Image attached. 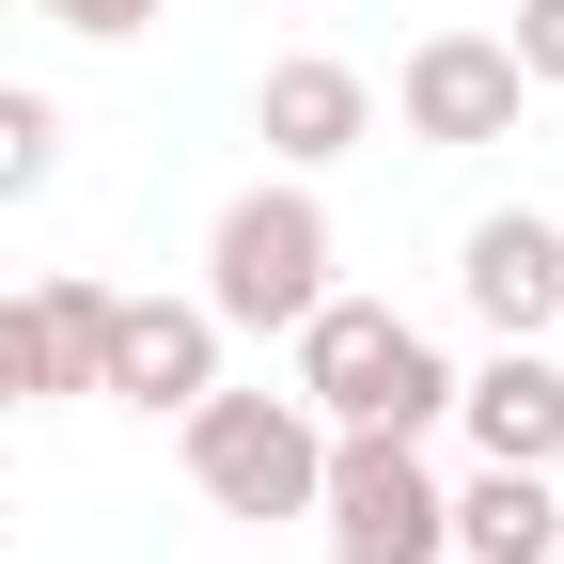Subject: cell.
Wrapping results in <instances>:
<instances>
[{
	"mask_svg": "<svg viewBox=\"0 0 564 564\" xmlns=\"http://www.w3.org/2000/svg\"><path fill=\"white\" fill-rule=\"evenodd\" d=\"M282 345H299V408H314V423H392V440H423V423L455 408V361H440L392 299H345V282H329Z\"/></svg>",
	"mask_w": 564,
	"mask_h": 564,
	"instance_id": "6da1fadb",
	"label": "cell"
},
{
	"mask_svg": "<svg viewBox=\"0 0 564 564\" xmlns=\"http://www.w3.org/2000/svg\"><path fill=\"white\" fill-rule=\"evenodd\" d=\"M188 486L220 518H314V470H329V423L299 392H236V377H204L188 408Z\"/></svg>",
	"mask_w": 564,
	"mask_h": 564,
	"instance_id": "7a4b0ae2",
	"label": "cell"
},
{
	"mask_svg": "<svg viewBox=\"0 0 564 564\" xmlns=\"http://www.w3.org/2000/svg\"><path fill=\"white\" fill-rule=\"evenodd\" d=\"M314 299H329V204H314V173L236 188L220 236H204V314L220 329H299Z\"/></svg>",
	"mask_w": 564,
	"mask_h": 564,
	"instance_id": "3957f363",
	"label": "cell"
},
{
	"mask_svg": "<svg viewBox=\"0 0 564 564\" xmlns=\"http://www.w3.org/2000/svg\"><path fill=\"white\" fill-rule=\"evenodd\" d=\"M440 502H455V486L423 470V440H392V423H329V470H314L329 564H440V549H455Z\"/></svg>",
	"mask_w": 564,
	"mask_h": 564,
	"instance_id": "277c9868",
	"label": "cell"
},
{
	"mask_svg": "<svg viewBox=\"0 0 564 564\" xmlns=\"http://www.w3.org/2000/svg\"><path fill=\"white\" fill-rule=\"evenodd\" d=\"M392 110H408V141L470 158V141H518L533 79H518V47H502V32H423V47L392 63Z\"/></svg>",
	"mask_w": 564,
	"mask_h": 564,
	"instance_id": "5b68a950",
	"label": "cell"
},
{
	"mask_svg": "<svg viewBox=\"0 0 564 564\" xmlns=\"http://www.w3.org/2000/svg\"><path fill=\"white\" fill-rule=\"evenodd\" d=\"M204 377H220V314L204 299H110V345H95V392L110 408H188Z\"/></svg>",
	"mask_w": 564,
	"mask_h": 564,
	"instance_id": "8992f818",
	"label": "cell"
},
{
	"mask_svg": "<svg viewBox=\"0 0 564 564\" xmlns=\"http://www.w3.org/2000/svg\"><path fill=\"white\" fill-rule=\"evenodd\" d=\"M251 141H267V158L282 173H329V158H361V141H377V79H361V63H267V95H251Z\"/></svg>",
	"mask_w": 564,
	"mask_h": 564,
	"instance_id": "52a82bcc",
	"label": "cell"
},
{
	"mask_svg": "<svg viewBox=\"0 0 564 564\" xmlns=\"http://www.w3.org/2000/svg\"><path fill=\"white\" fill-rule=\"evenodd\" d=\"M455 282H470V314L502 329V345H533V329H564V220H533V204H502V220H470V251H455Z\"/></svg>",
	"mask_w": 564,
	"mask_h": 564,
	"instance_id": "ba28073f",
	"label": "cell"
},
{
	"mask_svg": "<svg viewBox=\"0 0 564 564\" xmlns=\"http://www.w3.org/2000/svg\"><path fill=\"white\" fill-rule=\"evenodd\" d=\"M440 423H470V455L549 470V455H564V377L533 361V345H486V377H455V408H440Z\"/></svg>",
	"mask_w": 564,
	"mask_h": 564,
	"instance_id": "9c48e42d",
	"label": "cell"
},
{
	"mask_svg": "<svg viewBox=\"0 0 564 564\" xmlns=\"http://www.w3.org/2000/svg\"><path fill=\"white\" fill-rule=\"evenodd\" d=\"M440 533H455V564H549L564 549V486L518 470V455H486L455 502H440Z\"/></svg>",
	"mask_w": 564,
	"mask_h": 564,
	"instance_id": "30bf717a",
	"label": "cell"
},
{
	"mask_svg": "<svg viewBox=\"0 0 564 564\" xmlns=\"http://www.w3.org/2000/svg\"><path fill=\"white\" fill-rule=\"evenodd\" d=\"M32 361H47V392H95V345H110V282H32Z\"/></svg>",
	"mask_w": 564,
	"mask_h": 564,
	"instance_id": "8fae6325",
	"label": "cell"
},
{
	"mask_svg": "<svg viewBox=\"0 0 564 564\" xmlns=\"http://www.w3.org/2000/svg\"><path fill=\"white\" fill-rule=\"evenodd\" d=\"M47 173H63V110H47L32 79H0V204H32Z\"/></svg>",
	"mask_w": 564,
	"mask_h": 564,
	"instance_id": "7c38bea8",
	"label": "cell"
},
{
	"mask_svg": "<svg viewBox=\"0 0 564 564\" xmlns=\"http://www.w3.org/2000/svg\"><path fill=\"white\" fill-rule=\"evenodd\" d=\"M502 47H518V79H533V95H564V0H518V32H502Z\"/></svg>",
	"mask_w": 564,
	"mask_h": 564,
	"instance_id": "4fadbf2b",
	"label": "cell"
},
{
	"mask_svg": "<svg viewBox=\"0 0 564 564\" xmlns=\"http://www.w3.org/2000/svg\"><path fill=\"white\" fill-rule=\"evenodd\" d=\"M47 17H63V32H95V47H126V32H158L173 0H47Z\"/></svg>",
	"mask_w": 564,
	"mask_h": 564,
	"instance_id": "5bb4252c",
	"label": "cell"
},
{
	"mask_svg": "<svg viewBox=\"0 0 564 564\" xmlns=\"http://www.w3.org/2000/svg\"><path fill=\"white\" fill-rule=\"evenodd\" d=\"M32 392H47V361H32V314H17V299H0V423H17Z\"/></svg>",
	"mask_w": 564,
	"mask_h": 564,
	"instance_id": "9a60e30c",
	"label": "cell"
},
{
	"mask_svg": "<svg viewBox=\"0 0 564 564\" xmlns=\"http://www.w3.org/2000/svg\"><path fill=\"white\" fill-rule=\"evenodd\" d=\"M549 486H564V455H549Z\"/></svg>",
	"mask_w": 564,
	"mask_h": 564,
	"instance_id": "2e32d148",
	"label": "cell"
},
{
	"mask_svg": "<svg viewBox=\"0 0 564 564\" xmlns=\"http://www.w3.org/2000/svg\"><path fill=\"white\" fill-rule=\"evenodd\" d=\"M32 17H47V0H32Z\"/></svg>",
	"mask_w": 564,
	"mask_h": 564,
	"instance_id": "e0dca14e",
	"label": "cell"
},
{
	"mask_svg": "<svg viewBox=\"0 0 564 564\" xmlns=\"http://www.w3.org/2000/svg\"><path fill=\"white\" fill-rule=\"evenodd\" d=\"M549 564H564V549H549Z\"/></svg>",
	"mask_w": 564,
	"mask_h": 564,
	"instance_id": "ac0fdd59",
	"label": "cell"
},
{
	"mask_svg": "<svg viewBox=\"0 0 564 564\" xmlns=\"http://www.w3.org/2000/svg\"><path fill=\"white\" fill-rule=\"evenodd\" d=\"M440 564H455V549H440Z\"/></svg>",
	"mask_w": 564,
	"mask_h": 564,
	"instance_id": "d6986e66",
	"label": "cell"
}]
</instances>
